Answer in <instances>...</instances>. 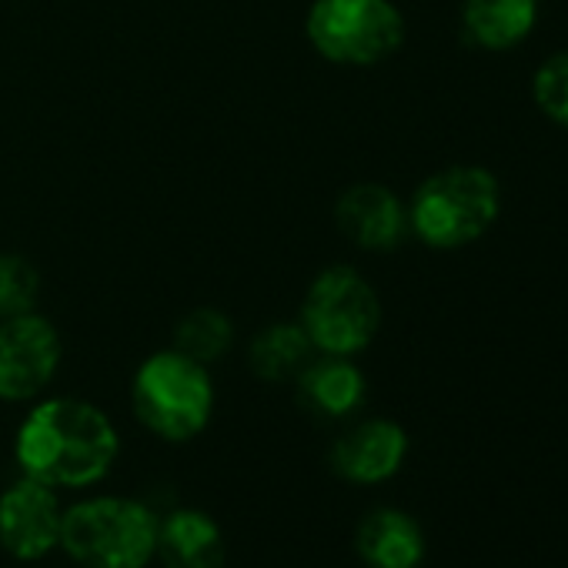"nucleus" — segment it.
Wrapping results in <instances>:
<instances>
[{
	"instance_id": "obj_3",
	"label": "nucleus",
	"mask_w": 568,
	"mask_h": 568,
	"mask_svg": "<svg viewBox=\"0 0 568 568\" xmlns=\"http://www.w3.org/2000/svg\"><path fill=\"white\" fill-rule=\"evenodd\" d=\"M501 214L498 178L475 164H455L425 178L408 204V227L438 251L478 241Z\"/></svg>"
},
{
	"instance_id": "obj_12",
	"label": "nucleus",
	"mask_w": 568,
	"mask_h": 568,
	"mask_svg": "<svg viewBox=\"0 0 568 568\" xmlns=\"http://www.w3.org/2000/svg\"><path fill=\"white\" fill-rule=\"evenodd\" d=\"M355 551L365 568H422L425 531L402 508H375L355 531Z\"/></svg>"
},
{
	"instance_id": "obj_10",
	"label": "nucleus",
	"mask_w": 568,
	"mask_h": 568,
	"mask_svg": "<svg viewBox=\"0 0 568 568\" xmlns=\"http://www.w3.org/2000/svg\"><path fill=\"white\" fill-rule=\"evenodd\" d=\"M335 221L365 251H392L408 231V207L385 184H355L338 197Z\"/></svg>"
},
{
	"instance_id": "obj_5",
	"label": "nucleus",
	"mask_w": 568,
	"mask_h": 568,
	"mask_svg": "<svg viewBox=\"0 0 568 568\" xmlns=\"http://www.w3.org/2000/svg\"><path fill=\"white\" fill-rule=\"evenodd\" d=\"M302 328L322 355H358L382 328V302L372 284L352 267L322 271L302 305Z\"/></svg>"
},
{
	"instance_id": "obj_8",
	"label": "nucleus",
	"mask_w": 568,
	"mask_h": 568,
	"mask_svg": "<svg viewBox=\"0 0 568 568\" xmlns=\"http://www.w3.org/2000/svg\"><path fill=\"white\" fill-rule=\"evenodd\" d=\"M61 365V338L54 325L34 312L4 318L0 325V398H38Z\"/></svg>"
},
{
	"instance_id": "obj_16",
	"label": "nucleus",
	"mask_w": 568,
	"mask_h": 568,
	"mask_svg": "<svg viewBox=\"0 0 568 568\" xmlns=\"http://www.w3.org/2000/svg\"><path fill=\"white\" fill-rule=\"evenodd\" d=\"M234 345V325L227 322V315L214 312V308H197L191 312L178 332H174V352L211 365L217 358H224Z\"/></svg>"
},
{
	"instance_id": "obj_9",
	"label": "nucleus",
	"mask_w": 568,
	"mask_h": 568,
	"mask_svg": "<svg viewBox=\"0 0 568 568\" xmlns=\"http://www.w3.org/2000/svg\"><path fill=\"white\" fill-rule=\"evenodd\" d=\"M408 435L398 422L368 418L348 428L332 448V468L352 485H382L402 471Z\"/></svg>"
},
{
	"instance_id": "obj_13",
	"label": "nucleus",
	"mask_w": 568,
	"mask_h": 568,
	"mask_svg": "<svg viewBox=\"0 0 568 568\" xmlns=\"http://www.w3.org/2000/svg\"><path fill=\"white\" fill-rule=\"evenodd\" d=\"M298 395L325 418H348L365 402V375L345 355H322L302 368Z\"/></svg>"
},
{
	"instance_id": "obj_14",
	"label": "nucleus",
	"mask_w": 568,
	"mask_h": 568,
	"mask_svg": "<svg viewBox=\"0 0 568 568\" xmlns=\"http://www.w3.org/2000/svg\"><path fill=\"white\" fill-rule=\"evenodd\" d=\"M541 0H462L465 34L485 51L518 48L538 24Z\"/></svg>"
},
{
	"instance_id": "obj_4",
	"label": "nucleus",
	"mask_w": 568,
	"mask_h": 568,
	"mask_svg": "<svg viewBox=\"0 0 568 568\" xmlns=\"http://www.w3.org/2000/svg\"><path fill=\"white\" fill-rule=\"evenodd\" d=\"M131 402L148 432L164 442H191L214 415V382L207 365L171 348L151 355L138 368Z\"/></svg>"
},
{
	"instance_id": "obj_7",
	"label": "nucleus",
	"mask_w": 568,
	"mask_h": 568,
	"mask_svg": "<svg viewBox=\"0 0 568 568\" xmlns=\"http://www.w3.org/2000/svg\"><path fill=\"white\" fill-rule=\"evenodd\" d=\"M61 491L21 475L0 491V548L18 561H41L61 551Z\"/></svg>"
},
{
	"instance_id": "obj_6",
	"label": "nucleus",
	"mask_w": 568,
	"mask_h": 568,
	"mask_svg": "<svg viewBox=\"0 0 568 568\" xmlns=\"http://www.w3.org/2000/svg\"><path fill=\"white\" fill-rule=\"evenodd\" d=\"M305 31L332 64L368 68L402 48L405 18L392 0H315Z\"/></svg>"
},
{
	"instance_id": "obj_1",
	"label": "nucleus",
	"mask_w": 568,
	"mask_h": 568,
	"mask_svg": "<svg viewBox=\"0 0 568 568\" xmlns=\"http://www.w3.org/2000/svg\"><path fill=\"white\" fill-rule=\"evenodd\" d=\"M121 438L114 422L91 402L48 398L38 402L18 428L14 458L21 475L54 488H91L114 468Z\"/></svg>"
},
{
	"instance_id": "obj_17",
	"label": "nucleus",
	"mask_w": 568,
	"mask_h": 568,
	"mask_svg": "<svg viewBox=\"0 0 568 568\" xmlns=\"http://www.w3.org/2000/svg\"><path fill=\"white\" fill-rule=\"evenodd\" d=\"M41 295V274L18 254H0V322L34 312Z\"/></svg>"
},
{
	"instance_id": "obj_2",
	"label": "nucleus",
	"mask_w": 568,
	"mask_h": 568,
	"mask_svg": "<svg viewBox=\"0 0 568 568\" xmlns=\"http://www.w3.org/2000/svg\"><path fill=\"white\" fill-rule=\"evenodd\" d=\"M161 515L128 495H94L64 505L61 551L81 568H148Z\"/></svg>"
},
{
	"instance_id": "obj_18",
	"label": "nucleus",
	"mask_w": 568,
	"mask_h": 568,
	"mask_svg": "<svg viewBox=\"0 0 568 568\" xmlns=\"http://www.w3.org/2000/svg\"><path fill=\"white\" fill-rule=\"evenodd\" d=\"M531 98L548 121L568 128V51H558L541 61L531 78Z\"/></svg>"
},
{
	"instance_id": "obj_11",
	"label": "nucleus",
	"mask_w": 568,
	"mask_h": 568,
	"mask_svg": "<svg viewBox=\"0 0 568 568\" xmlns=\"http://www.w3.org/2000/svg\"><path fill=\"white\" fill-rule=\"evenodd\" d=\"M224 531L201 508H174L158 521L154 561L164 568H224Z\"/></svg>"
},
{
	"instance_id": "obj_15",
	"label": "nucleus",
	"mask_w": 568,
	"mask_h": 568,
	"mask_svg": "<svg viewBox=\"0 0 568 568\" xmlns=\"http://www.w3.org/2000/svg\"><path fill=\"white\" fill-rule=\"evenodd\" d=\"M312 342L302 325H271L251 342V372L261 382H288L298 378L302 368L312 362Z\"/></svg>"
}]
</instances>
